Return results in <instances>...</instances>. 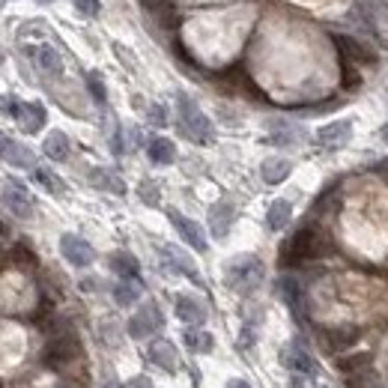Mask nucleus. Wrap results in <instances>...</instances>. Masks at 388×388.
Instances as JSON below:
<instances>
[{
    "label": "nucleus",
    "instance_id": "obj_1",
    "mask_svg": "<svg viewBox=\"0 0 388 388\" xmlns=\"http://www.w3.org/2000/svg\"><path fill=\"white\" fill-rule=\"evenodd\" d=\"M263 275H266L263 263L257 260V257H251V254L236 257V260L227 263V269H224V281H227L230 290H236V293H251V290H257V287H260V281H263Z\"/></svg>",
    "mask_w": 388,
    "mask_h": 388
},
{
    "label": "nucleus",
    "instance_id": "obj_2",
    "mask_svg": "<svg viewBox=\"0 0 388 388\" xmlns=\"http://www.w3.org/2000/svg\"><path fill=\"white\" fill-rule=\"evenodd\" d=\"M323 248H326V245H323V239L317 236V230L301 227L299 233L284 245V251H281V263H284V266H299V263H305V260H314V257H320Z\"/></svg>",
    "mask_w": 388,
    "mask_h": 388
},
{
    "label": "nucleus",
    "instance_id": "obj_3",
    "mask_svg": "<svg viewBox=\"0 0 388 388\" xmlns=\"http://www.w3.org/2000/svg\"><path fill=\"white\" fill-rule=\"evenodd\" d=\"M177 108H179V123H182V132L189 135L194 143H212L215 132H212V123L204 111H200L189 96H177Z\"/></svg>",
    "mask_w": 388,
    "mask_h": 388
},
{
    "label": "nucleus",
    "instance_id": "obj_4",
    "mask_svg": "<svg viewBox=\"0 0 388 388\" xmlns=\"http://www.w3.org/2000/svg\"><path fill=\"white\" fill-rule=\"evenodd\" d=\"M75 358H81V340L75 335L54 338L45 347V353H42V362L48 367H66V365L75 362Z\"/></svg>",
    "mask_w": 388,
    "mask_h": 388
},
{
    "label": "nucleus",
    "instance_id": "obj_5",
    "mask_svg": "<svg viewBox=\"0 0 388 388\" xmlns=\"http://www.w3.org/2000/svg\"><path fill=\"white\" fill-rule=\"evenodd\" d=\"M165 317H162V311L155 301H147V305H140L138 314L132 320H128V335H132L135 340H143V338H150L155 328H162Z\"/></svg>",
    "mask_w": 388,
    "mask_h": 388
},
{
    "label": "nucleus",
    "instance_id": "obj_6",
    "mask_svg": "<svg viewBox=\"0 0 388 388\" xmlns=\"http://www.w3.org/2000/svg\"><path fill=\"white\" fill-rule=\"evenodd\" d=\"M0 200H4V206L16 215V218H31L33 215V200L31 194L24 192L21 182H9L4 185V192H0Z\"/></svg>",
    "mask_w": 388,
    "mask_h": 388
},
{
    "label": "nucleus",
    "instance_id": "obj_7",
    "mask_svg": "<svg viewBox=\"0 0 388 388\" xmlns=\"http://www.w3.org/2000/svg\"><path fill=\"white\" fill-rule=\"evenodd\" d=\"M60 251H63V257L72 263V266H90L93 260H96V251L90 248V242L87 239H81V236H75V233H66L63 239H60Z\"/></svg>",
    "mask_w": 388,
    "mask_h": 388
},
{
    "label": "nucleus",
    "instance_id": "obj_8",
    "mask_svg": "<svg viewBox=\"0 0 388 388\" xmlns=\"http://www.w3.org/2000/svg\"><path fill=\"white\" fill-rule=\"evenodd\" d=\"M281 362H284V367H290L293 373H314V370H317V365H314V358H311V353L305 350V343H301V340L287 343L284 353H281Z\"/></svg>",
    "mask_w": 388,
    "mask_h": 388
},
{
    "label": "nucleus",
    "instance_id": "obj_9",
    "mask_svg": "<svg viewBox=\"0 0 388 388\" xmlns=\"http://www.w3.org/2000/svg\"><path fill=\"white\" fill-rule=\"evenodd\" d=\"M236 218V209L233 204H227V200H218L215 206H209V233L215 239H224L230 233V224Z\"/></svg>",
    "mask_w": 388,
    "mask_h": 388
},
{
    "label": "nucleus",
    "instance_id": "obj_10",
    "mask_svg": "<svg viewBox=\"0 0 388 388\" xmlns=\"http://www.w3.org/2000/svg\"><path fill=\"white\" fill-rule=\"evenodd\" d=\"M140 6H143V12H147L150 18L159 21L165 31H177L179 16H177V6L170 4V0H140Z\"/></svg>",
    "mask_w": 388,
    "mask_h": 388
},
{
    "label": "nucleus",
    "instance_id": "obj_11",
    "mask_svg": "<svg viewBox=\"0 0 388 388\" xmlns=\"http://www.w3.org/2000/svg\"><path fill=\"white\" fill-rule=\"evenodd\" d=\"M0 159L4 162H9V165H16V167H36L33 165V153L27 150V147H21L18 140H12V138H6L4 132H0Z\"/></svg>",
    "mask_w": 388,
    "mask_h": 388
},
{
    "label": "nucleus",
    "instance_id": "obj_12",
    "mask_svg": "<svg viewBox=\"0 0 388 388\" xmlns=\"http://www.w3.org/2000/svg\"><path fill=\"white\" fill-rule=\"evenodd\" d=\"M170 221H174V227L179 230V236L189 242L194 251H206V236H204V230H200L197 221L185 218V215H179V212H170Z\"/></svg>",
    "mask_w": 388,
    "mask_h": 388
},
{
    "label": "nucleus",
    "instance_id": "obj_13",
    "mask_svg": "<svg viewBox=\"0 0 388 388\" xmlns=\"http://www.w3.org/2000/svg\"><path fill=\"white\" fill-rule=\"evenodd\" d=\"M350 135H353V123L350 120H338V123L323 126L320 132H317V140L323 143V147L335 150V147H343V143L350 140Z\"/></svg>",
    "mask_w": 388,
    "mask_h": 388
},
{
    "label": "nucleus",
    "instance_id": "obj_14",
    "mask_svg": "<svg viewBox=\"0 0 388 388\" xmlns=\"http://www.w3.org/2000/svg\"><path fill=\"white\" fill-rule=\"evenodd\" d=\"M358 328L355 326H335V328H326L323 332V343L332 353H340V350H347V347H353V343L358 340Z\"/></svg>",
    "mask_w": 388,
    "mask_h": 388
},
{
    "label": "nucleus",
    "instance_id": "obj_15",
    "mask_svg": "<svg viewBox=\"0 0 388 388\" xmlns=\"http://www.w3.org/2000/svg\"><path fill=\"white\" fill-rule=\"evenodd\" d=\"M147 355H150L153 365H159V367L167 370V373H174V370L179 367L177 350H174V343H170V340H153L150 350H147Z\"/></svg>",
    "mask_w": 388,
    "mask_h": 388
},
{
    "label": "nucleus",
    "instance_id": "obj_16",
    "mask_svg": "<svg viewBox=\"0 0 388 388\" xmlns=\"http://www.w3.org/2000/svg\"><path fill=\"white\" fill-rule=\"evenodd\" d=\"M174 308H177V317L189 326H200L206 320V308L200 305L194 296H177L174 299Z\"/></svg>",
    "mask_w": 388,
    "mask_h": 388
},
{
    "label": "nucleus",
    "instance_id": "obj_17",
    "mask_svg": "<svg viewBox=\"0 0 388 388\" xmlns=\"http://www.w3.org/2000/svg\"><path fill=\"white\" fill-rule=\"evenodd\" d=\"M335 45L340 48L343 60H355V63H373V51H370V48H365L362 42L350 39V36H340V33H335Z\"/></svg>",
    "mask_w": 388,
    "mask_h": 388
},
{
    "label": "nucleus",
    "instance_id": "obj_18",
    "mask_svg": "<svg viewBox=\"0 0 388 388\" xmlns=\"http://www.w3.org/2000/svg\"><path fill=\"white\" fill-rule=\"evenodd\" d=\"M16 120L21 123L24 132H39V128L45 126L48 113H45V108H42L39 102H27V105H21V113H18Z\"/></svg>",
    "mask_w": 388,
    "mask_h": 388
},
{
    "label": "nucleus",
    "instance_id": "obj_19",
    "mask_svg": "<svg viewBox=\"0 0 388 388\" xmlns=\"http://www.w3.org/2000/svg\"><path fill=\"white\" fill-rule=\"evenodd\" d=\"M290 170H293V162L275 155V159H266V162H263L260 174H263V179H266L269 185H278V182H284L287 177H290Z\"/></svg>",
    "mask_w": 388,
    "mask_h": 388
},
{
    "label": "nucleus",
    "instance_id": "obj_20",
    "mask_svg": "<svg viewBox=\"0 0 388 388\" xmlns=\"http://www.w3.org/2000/svg\"><path fill=\"white\" fill-rule=\"evenodd\" d=\"M90 182L96 185V189H102V192H113V194H126V185L117 174H111V170L105 167H93L90 170Z\"/></svg>",
    "mask_w": 388,
    "mask_h": 388
},
{
    "label": "nucleus",
    "instance_id": "obj_21",
    "mask_svg": "<svg viewBox=\"0 0 388 388\" xmlns=\"http://www.w3.org/2000/svg\"><path fill=\"white\" fill-rule=\"evenodd\" d=\"M111 269L117 272L120 278H138V275H140V263H138V257H135V254H128V251L111 254Z\"/></svg>",
    "mask_w": 388,
    "mask_h": 388
},
{
    "label": "nucleus",
    "instance_id": "obj_22",
    "mask_svg": "<svg viewBox=\"0 0 388 388\" xmlns=\"http://www.w3.org/2000/svg\"><path fill=\"white\" fill-rule=\"evenodd\" d=\"M147 153H150V162H155V165H170L177 159V147H174V140H167V138H153Z\"/></svg>",
    "mask_w": 388,
    "mask_h": 388
},
{
    "label": "nucleus",
    "instance_id": "obj_23",
    "mask_svg": "<svg viewBox=\"0 0 388 388\" xmlns=\"http://www.w3.org/2000/svg\"><path fill=\"white\" fill-rule=\"evenodd\" d=\"M162 254H165V260H167V266L170 269H177V272H182V275H189V278H194L197 281V269H194V263L185 257L177 245H165L162 248Z\"/></svg>",
    "mask_w": 388,
    "mask_h": 388
},
{
    "label": "nucleus",
    "instance_id": "obj_24",
    "mask_svg": "<svg viewBox=\"0 0 388 388\" xmlns=\"http://www.w3.org/2000/svg\"><path fill=\"white\" fill-rule=\"evenodd\" d=\"M290 215H293V206H290V200H275V204L269 206L266 212V224L269 230H281L290 224Z\"/></svg>",
    "mask_w": 388,
    "mask_h": 388
},
{
    "label": "nucleus",
    "instance_id": "obj_25",
    "mask_svg": "<svg viewBox=\"0 0 388 388\" xmlns=\"http://www.w3.org/2000/svg\"><path fill=\"white\" fill-rule=\"evenodd\" d=\"M45 155L51 162H66L69 159V138L63 135V132H51L48 138H45Z\"/></svg>",
    "mask_w": 388,
    "mask_h": 388
},
{
    "label": "nucleus",
    "instance_id": "obj_26",
    "mask_svg": "<svg viewBox=\"0 0 388 388\" xmlns=\"http://www.w3.org/2000/svg\"><path fill=\"white\" fill-rule=\"evenodd\" d=\"M138 296H140L138 278H123L117 287H113V299H117V305H135Z\"/></svg>",
    "mask_w": 388,
    "mask_h": 388
},
{
    "label": "nucleus",
    "instance_id": "obj_27",
    "mask_svg": "<svg viewBox=\"0 0 388 388\" xmlns=\"http://www.w3.org/2000/svg\"><path fill=\"white\" fill-rule=\"evenodd\" d=\"M182 340H185V347H189L192 353H209L212 343H215L212 335L209 332H200V328H185Z\"/></svg>",
    "mask_w": 388,
    "mask_h": 388
},
{
    "label": "nucleus",
    "instance_id": "obj_28",
    "mask_svg": "<svg viewBox=\"0 0 388 388\" xmlns=\"http://www.w3.org/2000/svg\"><path fill=\"white\" fill-rule=\"evenodd\" d=\"M33 54H36V63H39L42 69H45V72H51V75H54V72H60V69H63V60H60V54H57V48L42 45V48H36Z\"/></svg>",
    "mask_w": 388,
    "mask_h": 388
},
{
    "label": "nucleus",
    "instance_id": "obj_29",
    "mask_svg": "<svg viewBox=\"0 0 388 388\" xmlns=\"http://www.w3.org/2000/svg\"><path fill=\"white\" fill-rule=\"evenodd\" d=\"M370 362H373L370 353H355V355H343L340 362H338V367H340L343 373H358V370H365Z\"/></svg>",
    "mask_w": 388,
    "mask_h": 388
},
{
    "label": "nucleus",
    "instance_id": "obj_30",
    "mask_svg": "<svg viewBox=\"0 0 388 388\" xmlns=\"http://www.w3.org/2000/svg\"><path fill=\"white\" fill-rule=\"evenodd\" d=\"M278 290H281V296L287 299V305H290V308L299 314V308H301V290H299V284H296L293 278H281Z\"/></svg>",
    "mask_w": 388,
    "mask_h": 388
},
{
    "label": "nucleus",
    "instance_id": "obj_31",
    "mask_svg": "<svg viewBox=\"0 0 388 388\" xmlns=\"http://www.w3.org/2000/svg\"><path fill=\"white\" fill-rule=\"evenodd\" d=\"M33 177H36L42 185H45V189H48L51 194H63V182L57 179V177L51 174V170H45V167H33Z\"/></svg>",
    "mask_w": 388,
    "mask_h": 388
},
{
    "label": "nucleus",
    "instance_id": "obj_32",
    "mask_svg": "<svg viewBox=\"0 0 388 388\" xmlns=\"http://www.w3.org/2000/svg\"><path fill=\"white\" fill-rule=\"evenodd\" d=\"M299 138V132L293 126H284V123H272V143H293Z\"/></svg>",
    "mask_w": 388,
    "mask_h": 388
},
{
    "label": "nucleus",
    "instance_id": "obj_33",
    "mask_svg": "<svg viewBox=\"0 0 388 388\" xmlns=\"http://www.w3.org/2000/svg\"><path fill=\"white\" fill-rule=\"evenodd\" d=\"M12 260H16L18 266H24V269H33L36 266V254L27 245H16V248H12Z\"/></svg>",
    "mask_w": 388,
    "mask_h": 388
},
{
    "label": "nucleus",
    "instance_id": "obj_34",
    "mask_svg": "<svg viewBox=\"0 0 388 388\" xmlns=\"http://www.w3.org/2000/svg\"><path fill=\"white\" fill-rule=\"evenodd\" d=\"M340 66H343V87H347V90H355L358 84H362V78H358V72L350 69V60H343Z\"/></svg>",
    "mask_w": 388,
    "mask_h": 388
},
{
    "label": "nucleus",
    "instance_id": "obj_35",
    "mask_svg": "<svg viewBox=\"0 0 388 388\" xmlns=\"http://www.w3.org/2000/svg\"><path fill=\"white\" fill-rule=\"evenodd\" d=\"M75 6H78L81 16H87V18H96L99 9H102V4H99V0H75Z\"/></svg>",
    "mask_w": 388,
    "mask_h": 388
},
{
    "label": "nucleus",
    "instance_id": "obj_36",
    "mask_svg": "<svg viewBox=\"0 0 388 388\" xmlns=\"http://www.w3.org/2000/svg\"><path fill=\"white\" fill-rule=\"evenodd\" d=\"M87 87H90V93H93V99L99 105H105V87H102V78L99 75H90L87 78Z\"/></svg>",
    "mask_w": 388,
    "mask_h": 388
},
{
    "label": "nucleus",
    "instance_id": "obj_37",
    "mask_svg": "<svg viewBox=\"0 0 388 388\" xmlns=\"http://www.w3.org/2000/svg\"><path fill=\"white\" fill-rule=\"evenodd\" d=\"M140 197H143V204L155 206V204H159V189H155L153 182H140Z\"/></svg>",
    "mask_w": 388,
    "mask_h": 388
},
{
    "label": "nucleus",
    "instance_id": "obj_38",
    "mask_svg": "<svg viewBox=\"0 0 388 388\" xmlns=\"http://www.w3.org/2000/svg\"><path fill=\"white\" fill-rule=\"evenodd\" d=\"M150 120H153L155 126H165V123H167V117H165V108L153 105V108H150Z\"/></svg>",
    "mask_w": 388,
    "mask_h": 388
},
{
    "label": "nucleus",
    "instance_id": "obj_39",
    "mask_svg": "<svg viewBox=\"0 0 388 388\" xmlns=\"http://www.w3.org/2000/svg\"><path fill=\"white\" fill-rule=\"evenodd\" d=\"M126 388H155V385H153L147 377H135V379H128V382H126Z\"/></svg>",
    "mask_w": 388,
    "mask_h": 388
},
{
    "label": "nucleus",
    "instance_id": "obj_40",
    "mask_svg": "<svg viewBox=\"0 0 388 388\" xmlns=\"http://www.w3.org/2000/svg\"><path fill=\"white\" fill-rule=\"evenodd\" d=\"M355 379H350V388H365L367 385V373H353Z\"/></svg>",
    "mask_w": 388,
    "mask_h": 388
},
{
    "label": "nucleus",
    "instance_id": "obj_41",
    "mask_svg": "<svg viewBox=\"0 0 388 388\" xmlns=\"http://www.w3.org/2000/svg\"><path fill=\"white\" fill-rule=\"evenodd\" d=\"M227 388H251V385H248V382H245V379H233V382H230V385H227Z\"/></svg>",
    "mask_w": 388,
    "mask_h": 388
},
{
    "label": "nucleus",
    "instance_id": "obj_42",
    "mask_svg": "<svg viewBox=\"0 0 388 388\" xmlns=\"http://www.w3.org/2000/svg\"><path fill=\"white\" fill-rule=\"evenodd\" d=\"M382 140H385V143H388V123H385V126H382Z\"/></svg>",
    "mask_w": 388,
    "mask_h": 388
},
{
    "label": "nucleus",
    "instance_id": "obj_43",
    "mask_svg": "<svg viewBox=\"0 0 388 388\" xmlns=\"http://www.w3.org/2000/svg\"><path fill=\"white\" fill-rule=\"evenodd\" d=\"M42 4H51V0H42Z\"/></svg>",
    "mask_w": 388,
    "mask_h": 388
}]
</instances>
